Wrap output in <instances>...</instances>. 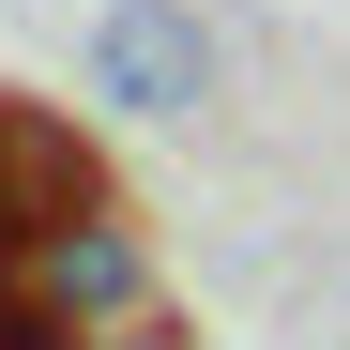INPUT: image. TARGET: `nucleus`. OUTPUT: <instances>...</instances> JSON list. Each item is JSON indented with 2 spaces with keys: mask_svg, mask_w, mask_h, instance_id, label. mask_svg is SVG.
<instances>
[{
  "mask_svg": "<svg viewBox=\"0 0 350 350\" xmlns=\"http://www.w3.org/2000/svg\"><path fill=\"white\" fill-rule=\"evenodd\" d=\"M198 92H213L198 0H107V16H92V107H122V122H183Z\"/></svg>",
  "mask_w": 350,
  "mask_h": 350,
  "instance_id": "f257e3e1",
  "label": "nucleus"
},
{
  "mask_svg": "<svg viewBox=\"0 0 350 350\" xmlns=\"http://www.w3.org/2000/svg\"><path fill=\"white\" fill-rule=\"evenodd\" d=\"M0 350H92V335H77V320H46V305H31V289H16V274H0Z\"/></svg>",
  "mask_w": 350,
  "mask_h": 350,
  "instance_id": "20e7f679",
  "label": "nucleus"
},
{
  "mask_svg": "<svg viewBox=\"0 0 350 350\" xmlns=\"http://www.w3.org/2000/svg\"><path fill=\"white\" fill-rule=\"evenodd\" d=\"M0 274H16L46 320H77V335H122V320H152V259H137V228H122V213L31 228V244H0Z\"/></svg>",
  "mask_w": 350,
  "mask_h": 350,
  "instance_id": "f03ea898",
  "label": "nucleus"
},
{
  "mask_svg": "<svg viewBox=\"0 0 350 350\" xmlns=\"http://www.w3.org/2000/svg\"><path fill=\"white\" fill-rule=\"evenodd\" d=\"M77 213H107V152L62 122V107H16V92H0V244L77 228Z\"/></svg>",
  "mask_w": 350,
  "mask_h": 350,
  "instance_id": "7ed1b4c3",
  "label": "nucleus"
},
{
  "mask_svg": "<svg viewBox=\"0 0 350 350\" xmlns=\"http://www.w3.org/2000/svg\"><path fill=\"white\" fill-rule=\"evenodd\" d=\"M92 350H183V335H167V320H122V335H92Z\"/></svg>",
  "mask_w": 350,
  "mask_h": 350,
  "instance_id": "39448f33",
  "label": "nucleus"
}]
</instances>
